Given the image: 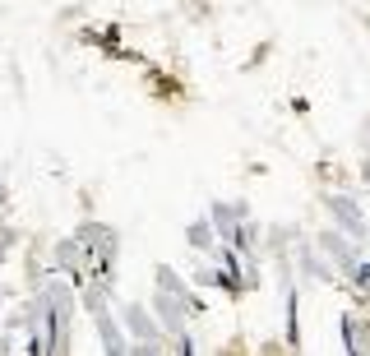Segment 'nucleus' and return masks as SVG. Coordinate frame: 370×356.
Instances as JSON below:
<instances>
[{
  "instance_id": "obj_1",
  "label": "nucleus",
  "mask_w": 370,
  "mask_h": 356,
  "mask_svg": "<svg viewBox=\"0 0 370 356\" xmlns=\"http://www.w3.org/2000/svg\"><path fill=\"white\" fill-rule=\"evenodd\" d=\"M366 180H370V167H366Z\"/></svg>"
}]
</instances>
